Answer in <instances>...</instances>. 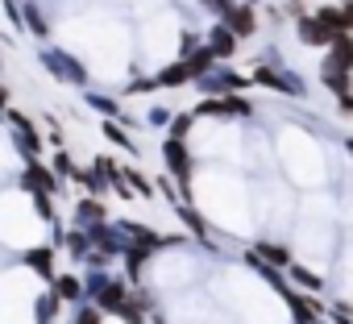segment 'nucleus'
<instances>
[{
    "instance_id": "obj_1",
    "label": "nucleus",
    "mask_w": 353,
    "mask_h": 324,
    "mask_svg": "<svg viewBox=\"0 0 353 324\" xmlns=\"http://www.w3.org/2000/svg\"><path fill=\"white\" fill-rule=\"evenodd\" d=\"M162 158H166V171L170 179L183 188V200L192 204V154H188V141H162Z\"/></svg>"
},
{
    "instance_id": "obj_2",
    "label": "nucleus",
    "mask_w": 353,
    "mask_h": 324,
    "mask_svg": "<svg viewBox=\"0 0 353 324\" xmlns=\"http://www.w3.org/2000/svg\"><path fill=\"white\" fill-rule=\"evenodd\" d=\"M42 67H46L54 79H67V83H88V71H83L71 54H63V50H42Z\"/></svg>"
},
{
    "instance_id": "obj_3",
    "label": "nucleus",
    "mask_w": 353,
    "mask_h": 324,
    "mask_svg": "<svg viewBox=\"0 0 353 324\" xmlns=\"http://www.w3.org/2000/svg\"><path fill=\"white\" fill-rule=\"evenodd\" d=\"M26 192H46V196H54L59 192V179H54V167H46V162L38 158V162H26V171H21V179H17Z\"/></svg>"
},
{
    "instance_id": "obj_4",
    "label": "nucleus",
    "mask_w": 353,
    "mask_h": 324,
    "mask_svg": "<svg viewBox=\"0 0 353 324\" xmlns=\"http://www.w3.org/2000/svg\"><path fill=\"white\" fill-rule=\"evenodd\" d=\"M291 13H295V34L303 46H332V34L316 21V13H299V9H291Z\"/></svg>"
},
{
    "instance_id": "obj_5",
    "label": "nucleus",
    "mask_w": 353,
    "mask_h": 324,
    "mask_svg": "<svg viewBox=\"0 0 353 324\" xmlns=\"http://www.w3.org/2000/svg\"><path fill=\"white\" fill-rule=\"evenodd\" d=\"M254 83H262V88H270V92H287V96H303V83L295 79V75H283V71H270V67H258L254 75H250Z\"/></svg>"
},
{
    "instance_id": "obj_6",
    "label": "nucleus",
    "mask_w": 353,
    "mask_h": 324,
    "mask_svg": "<svg viewBox=\"0 0 353 324\" xmlns=\"http://www.w3.org/2000/svg\"><path fill=\"white\" fill-rule=\"evenodd\" d=\"M117 229H121L125 237H133V245H137V250H145V254L166 250V237H162V233H154V229H145V225H137V221H117Z\"/></svg>"
},
{
    "instance_id": "obj_7",
    "label": "nucleus",
    "mask_w": 353,
    "mask_h": 324,
    "mask_svg": "<svg viewBox=\"0 0 353 324\" xmlns=\"http://www.w3.org/2000/svg\"><path fill=\"white\" fill-rule=\"evenodd\" d=\"M26 266H30L42 283H50V287H54L59 270H54V250H50V245H34V250H26Z\"/></svg>"
},
{
    "instance_id": "obj_8",
    "label": "nucleus",
    "mask_w": 353,
    "mask_h": 324,
    "mask_svg": "<svg viewBox=\"0 0 353 324\" xmlns=\"http://www.w3.org/2000/svg\"><path fill=\"white\" fill-rule=\"evenodd\" d=\"M316 21H320L332 38H341V34H349V30H353L349 13H345L341 5H316Z\"/></svg>"
},
{
    "instance_id": "obj_9",
    "label": "nucleus",
    "mask_w": 353,
    "mask_h": 324,
    "mask_svg": "<svg viewBox=\"0 0 353 324\" xmlns=\"http://www.w3.org/2000/svg\"><path fill=\"white\" fill-rule=\"evenodd\" d=\"M237 42H241V38H237L225 21H216V26L208 30V46H212L216 59H233V54H237Z\"/></svg>"
},
{
    "instance_id": "obj_10",
    "label": "nucleus",
    "mask_w": 353,
    "mask_h": 324,
    "mask_svg": "<svg viewBox=\"0 0 353 324\" xmlns=\"http://www.w3.org/2000/svg\"><path fill=\"white\" fill-rule=\"evenodd\" d=\"M349 75H353V71H345V67L328 54V59H324V71H320V83H324L332 96H345V92H353V88H349Z\"/></svg>"
},
{
    "instance_id": "obj_11",
    "label": "nucleus",
    "mask_w": 353,
    "mask_h": 324,
    "mask_svg": "<svg viewBox=\"0 0 353 324\" xmlns=\"http://www.w3.org/2000/svg\"><path fill=\"white\" fill-rule=\"evenodd\" d=\"M75 225H79V229H96V225H108V212H104V204H100L96 196H83V200L75 204Z\"/></svg>"
},
{
    "instance_id": "obj_12",
    "label": "nucleus",
    "mask_w": 353,
    "mask_h": 324,
    "mask_svg": "<svg viewBox=\"0 0 353 324\" xmlns=\"http://www.w3.org/2000/svg\"><path fill=\"white\" fill-rule=\"evenodd\" d=\"M225 26H229L237 38H250V34L258 30V13H254L250 5H233V13L225 17Z\"/></svg>"
},
{
    "instance_id": "obj_13",
    "label": "nucleus",
    "mask_w": 353,
    "mask_h": 324,
    "mask_svg": "<svg viewBox=\"0 0 353 324\" xmlns=\"http://www.w3.org/2000/svg\"><path fill=\"white\" fill-rule=\"evenodd\" d=\"M183 63H188V71H192V83H196V79H208V75L216 71V54H212V46H208V42H204L192 59H183Z\"/></svg>"
},
{
    "instance_id": "obj_14",
    "label": "nucleus",
    "mask_w": 353,
    "mask_h": 324,
    "mask_svg": "<svg viewBox=\"0 0 353 324\" xmlns=\"http://www.w3.org/2000/svg\"><path fill=\"white\" fill-rule=\"evenodd\" d=\"M254 254H258L266 266H274V270H283V266L291 270V250H287V245H279V241H258V245H254Z\"/></svg>"
},
{
    "instance_id": "obj_15",
    "label": "nucleus",
    "mask_w": 353,
    "mask_h": 324,
    "mask_svg": "<svg viewBox=\"0 0 353 324\" xmlns=\"http://www.w3.org/2000/svg\"><path fill=\"white\" fill-rule=\"evenodd\" d=\"M287 299H291V316H295V324H316V320H320V312H324L312 295H295V291H291Z\"/></svg>"
},
{
    "instance_id": "obj_16",
    "label": "nucleus",
    "mask_w": 353,
    "mask_h": 324,
    "mask_svg": "<svg viewBox=\"0 0 353 324\" xmlns=\"http://www.w3.org/2000/svg\"><path fill=\"white\" fill-rule=\"evenodd\" d=\"M174 212H179V221H183V225L204 241V245H212V241H208V225H204V216L196 212V204H174Z\"/></svg>"
},
{
    "instance_id": "obj_17",
    "label": "nucleus",
    "mask_w": 353,
    "mask_h": 324,
    "mask_svg": "<svg viewBox=\"0 0 353 324\" xmlns=\"http://www.w3.org/2000/svg\"><path fill=\"white\" fill-rule=\"evenodd\" d=\"M183 83H192V71H188V63H183V59L158 71V88H183Z\"/></svg>"
},
{
    "instance_id": "obj_18",
    "label": "nucleus",
    "mask_w": 353,
    "mask_h": 324,
    "mask_svg": "<svg viewBox=\"0 0 353 324\" xmlns=\"http://www.w3.org/2000/svg\"><path fill=\"white\" fill-rule=\"evenodd\" d=\"M96 299H100V307H104V312H112V316H117V307H121V303L129 299V291H125V283L108 279V287H104V291H100Z\"/></svg>"
},
{
    "instance_id": "obj_19",
    "label": "nucleus",
    "mask_w": 353,
    "mask_h": 324,
    "mask_svg": "<svg viewBox=\"0 0 353 324\" xmlns=\"http://www.w3.org/2000/svg\"><path fill=\"white\" fill-rule=\"evenodd\" d=\"M54 291H59V299H71V303L79 299L83 303V279L79 274H59L54 279Z\"/></svg>"
},
{
    "instance_id": "obj_20",
    "label": "nucleus",
    "mask_w": 353,
    "mask_h": 324,
    "mask_svg": "<svg viewBox=\"0 0 353 324\" xmlns=\"http://www.w3.org/2000/svg\"><path fill=\"white\" fill-rule=\"evenodd\" d=\"M63 241H67V250H71L75 258H88V254H92V237H88V229H79V225H75V229H67V233H63Z\"/></svg>"
},
{
    "instance_id": "obj_21",
    "label": "nucleus",
    "mask_w": 353,
    "mask_h": 324,
    "mask_svg": "<svg viewBox=\"0 0 353 324\" xmlns=\"http://www.w3.org/2000/svg\"><path fill=\"white\" fill-rule=\"evenodd\" d=\"M287 274H291V279H295V287H303L307 295L324 287V279H320L316 270H307V266H299V262H291V270H287Z\"/></svg>"
},
{
    "instance_id": "obj_22",
    "label": "nucleus",
    "mask_w": 353,
    "mask_h": 324,
    "mask_svg": "<svg viewBox=\"0 0 353 324\" xmlns=\"http://www.w3.org/2000/svg\"><path fill=\"white\" fill-rule=\"evenodd\" d=\"M17 150L26 154V162H38V154H42V137H38L34 129H17Z\"/></svg>"
},
{
    "instance_id": "obj_23",
    "label": "nucleus",
    "mask_w": 353,
    "mask_h": 324,
    "mask_svg": "<svg viewBox=\"0 0 353 324\" xmlns=\"http://www.w3.org/2000/svg\"><path fill=\"white\" fill-rule=\"evenodd\" d=\"M21 13H26V26H30L38 38H50V26H46V17H42V9L34 5V0H30V5H21Z\"/></svg>"
},
{
    "instance_id": "obj_24",
    "label": "nucleus",
    "mask_w": 353,
    "mask_h": 324,
    "mask_svg": "<svg viewBox=\"0 0 353 324\" xmlns=\"http://www.w3.org/2000/svg\"><path fill=\"white\" fill-rule=\"evenodd\" d=\"M121 171H125V183H129V192H137V196H145V200L154 196V183H150V179H145L137 167H121Z\"/></svg>"
},
{
    "instance_id": "obj_25",
    "label": "nucleus",
    "mask_w": 353,
    "mask_h": 324,
    "mask_svg": "<svg viewBox=\"0 0 353 324\" xmlns=\"http://www.w3.org/2000/svg\"><path fill=\"white\" fill-rule=\"evenodd\" d=\"M59 303H63V299H59V291H54V287H50V291H42V295H38V324H46V320H54V312H59Z\"/></svg>"
},
{
    "instance_id": "obj_26",
    "label": "nucleus",
    "mask_w": 353,
    "mask_h": 324,
    "mask_svg": "<svg viewBox=\"0 0 353 324\" xmlns=\"http://www.w3.org/2000/svg\"><path fill=\"white\" fill-rule=\"evenodd\" d=\"M192 121H196V112H174V121H170L166 137H170V141H188V129H192Z\"/></svg>"
},
{
    "instance_id": "obj_27",
    "label": "nucleus",
    "mask_w": 353,
    "mask_h": 324,
    "mask_svg": "<svg viewBox=\"0 0 353 324\" xmlns=\"http://www.w3.org/2000/svg\"><path fill=\"white\" fill-rule=\"evenodd\" d=\"M104 137H108V141H112L117 150H129V154H137V145L129 141V133H125V129H121L117 121H104Z\"/></svg>"
},
{
    "instance_id": "obj_28",
    "label": "nucleus",
    "mask_w": 353,
    "mask_h": 324,
    "mask_svg": "<svg viewBox=\"0 0 353 324\" xmlns=\"http://www.w3.org/2000/svg\"><path fill=\"white\" fill-rule=\"evenodd\" d=\"M75 183H83V188H88V192H96V196H100V192H112V188H108V179H104V175H100L96 167H92V171H83V167H79Z\"/></svg>"
},
{
    "instance_id": "obj_29",
    "label": "nucleus",
    "mask_w": 353,
    "mask_h": 324,
    "mask_svg": "<svg viewBox=\"0 0 353 324\" xmlns=\"http://www.w3.org/2000/svg\"><path fill=\"white\" fill-rule=\"evenodd\" d=\"M225 117H254V104L245 96H225Z\"/></svg>"
},
{
    "instance_id": "obj_30",
    "label": "nucleus",
    "mask_w": 353,
    "mask_h": 324,
    "mask_svg": "<svg viewBox=\"0 0 353 324\" xmlns=\"http://www.w3.org/2000/svg\"><path fill=\"white\" fill-rule=\"evenodd\" d=\"M88 104H92L96 112H104V121H112V117L121 112V104H117V100H108V96H88Z\"/></svg>"
},
{
    "instance_id": "obj_31",
    "label": "nucleus",
    "mask_w": 353,
    "mask_h": 324,
    "mask_svg": "<svg viewBox=\"0 0 353 324\" xmlns=\"http://www.w3.org/2000/svg\"><path fill=\"white\" fill-rule=\"evenodd\" d=\"M34 208H38V221H50V225H54V208H50V196H46V192L34 196Z\"/></svg>"
},
{
    "instance_id": "obj_32",
    "label": "nucleus",
    "mask_w": 353,
    "mask_h": 324,
    "mask_svg": "<svg viewBox=\"0 0 353 324\" xmlns=\"http://www.w3.org/2000/svg\"><path fill=\"white\" fill-rule=\"evenodd\" d=\"M54 171H59V175H67V179H75V175H79V171H75V162H71L67 154H54Z\"/></svg>"
},
{
    "instance_id": "obj_33",
    "label": "nucleus",
    "mask_w": 353,
    "mask_h": 324,
    "mask_svg": "<svg viewBox=\"0 0 353 324\" xmlns=\"http://www.w3.org/2000/svg\"><path fill=\"white\" fill-rule=\"evenodd\" d=\"M200 50V38L196 34H183V42H179V59H192Z\"/></svg>"
},
{
    "instance_id": "obj_34",
    "label": "nucleus",
    "mask_w": 353,
    "mask_h": 324,
    "mask_svg": "<svg viewBox=\"0 0 353 324\" xmlns=\"http://www.w3.org/2000/svg\"><path fill=\"white\" fill-rule=\"evenodd\" d=\"M75 324H100V307H79L75 312Z\"/></svg>"
},
{
    "instance_id": "obj_35",
    "label": "nucleus",
    "mask_w": 353,
    "mask_h": 324,
    "mask_svg": "<svg viewBox=\"0 0 353 324\" xmlns=\"http://www.w3.org/2000/svg\"><path fill=\"white\" fill-rule=\"evenodd\" d=\"M170 121H174L170 108H154V112H150V125H166V129H170Z\"/></svg>"
},
{
    "instance_id": "obj_36",
    "label": "nucleus",
    "mask_w": 353,
    "mask_h": 324,
    "mask_svg": "<svg viewBox=\"0 0 353 324\" xmlns=\"http://www.w3.org/2000/svg\"><path fill=\"white\" fill-rule=\"evenodd\" d=\"M158 88V75H150V79H133L129 83V92H154Z\"/></svg>"
},
{
    "instance_id": "obj_37",
    "label": "nucleus",
    "mask_w": 353,
    "mask_h": 324,
    "mask_svg": "<svg viewBox=\"0 0 353 324\" xmlns=\"http://www.w3.org/2000/svg\"><path fill=\"white\" fill-rule=\"evenodd\" d=\"M336 108H341L345 117H353V92H345V96H336Z\"/></svg>"
},
{
    "instance_id": "obj_38",
    "label": "nucleus",
    "mask_w": 353,
    "mask_h": 324,
    "mask_svg": "<svg viewBox=\"0 0 353 324\" xmlns=\"http://www.w3.org/2000/svg\"><path fill=\"white\" fill-rule=\"evenodd\" d=\"M0 112H9V88L0 83Z\"/></svg>"
},
{
    "instance_id": "obj_39",
    "label": "nucleus",
    "mask_w": 353,
    "mask_h": 324,
    "mask_svg": "<svg viewBox=\"0 0 353 324\" xmlns=\"http://www.w3.org/2000/svg\"><path fill=\"white\" fill-rule=\"evenodd\" d=\"M341 9H345V13H349V21H353V0H345V5H341Z\"/></svg>"
},
{
    "instance_id": "obj_40",
    "label": "nucleus",
    "mask_w": 353,
    "mask_h": 324,
    "mask_svg": "<svg viewBox=\"0 0 353 324\" xmlns=\"http://www.w3.org/2000/svg\"><path fill=\"white\" fill-rule=\"evenodd\" d=\"M332 324H353V320H349V316H341V312H336V320H332Z\"/></svg>"
},
{
    "instance_id": "obj_41",
    "label": "nucleus",
    "mask_w": 353,
    "mask_h": 324,
    "mask_svg": "<svg viewBox=\"0 0 353 324\" xmlns=\"http://www.w3.org/2000/svg\"><path fill=\"white\" fill-rule=\"evenodd\" d=\"M299 5H303V0H291V9H299Z\"/></svg>"
},
{
    "instance_id": "obj_42",
    "label": "nucleus",
    "mask_w": 353,
    "mask_h": 324,
    "mask_svg": "<svg viewBox=\"0 0 353 324\" xmlns=\"http://www.w3.org/2000/svg\"><path fill=\"white\" fill-rule=\"evenodd\" d=\"M245 5H262V0H245Z\"/></svg>"
},
{
    "instance_id": "obj_43",
    "label": "nucleus",
    "mask_w": 353,
    "mask_h": 324,
    "mask_svg": "<svg viewBox=\"0 0 353 324\" xmlns=\"http://www.w3.org/2000/svg\"><path fill=\"white\" fill-rule=\"evenodd\" d=\"M349 150H353V137H349Z\"/></svg>"
},
{
    "instance_id": "obj_44",
    "label": "nucleus",
    "mask_w": 353,
    "mask_h": 324,
    "mask_svg": "<svg viewBox=\"0 0 353 324\" xmlns=\"http://www.w3.org/2000/svg\"><path fill=\"white\" fill-rule=\"evenodd\" d=\"M0 117H5V112H0Z\"/></svg>"
}]
</instances>
